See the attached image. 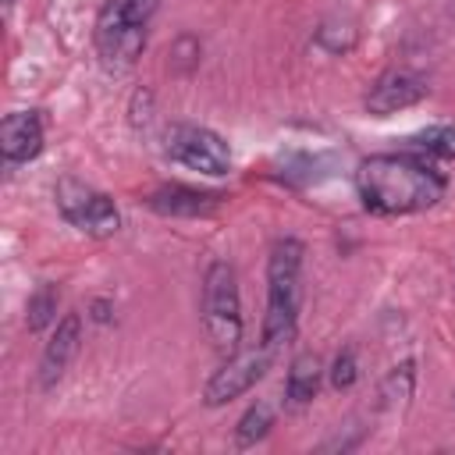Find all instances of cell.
I'll return each mask as SVG.
<instances>
[{"label": "cell", "mask_w": 455, "mask_h": 455, "mask_svg": "<svg viewBox=\"0 0 455 455\" xmlns=\"http://www.w3.org/2000/svg\"><path fill=\"white\" fill-rule=\"evenodd\" d=\"M149 117H153V92L149 89H139L135 96H132V124L139 128H146L149 124Z\"/></svg>", "instance_id": "cell-20"}, {"label": "cell", "mask_w": 455, "mask_h": 455, "mask_svg": "<svg viewBox=\"0 0 455 455\" xmlns=\"http://www.w3.org/2000/svg\"><path fill=\"white\" fill-rule=\"evenodd\" d=\"M359 43V28L345 18H334V21H323L316 32H313V46L316 50H323V53H331V57H341V53H348L352 46Z\"/></svg>", "instance_id": "cell-16"}, {"label": "cell", "mask_w": 455, "mask_h": 455, "mask_svg": "<svg viewBox=\"0 0 455 455\" xmlns=\"http://www.w3.org/2000/svg\"><path fill=\"white\" fill-rule=\"evenodd\" d=\"M110 313H114V306H110L107 299H96V302H92V320L107 323V320H110Z\"/></svg>", "instance_id": "cell-21"}, {"label": "cell", "mask_w": 455, "mask_h": 455, "mask_svg": "<svg viewBox=\"0 0 455 455\" xmlns=\"http://www.w3.org/2000/svg\"><path fill=\"white\" fill-rule=\"evenodd\" d=\"M199 53H203V46H199L196 36H178L171 43V68L181 71V75H188L192 68H199Z\"/></svg>", "instance_id": "cell-19"}, {"label": "cell", "mask_w": 455, "mask_h": 455, "mask_svg": "<svg viewBox=\"0 0 455 455\" xmlns=\"http://www.w3.org/2000/svg\"><path fill=\"white\" fill-rule=\"evenodd\" d=\"M412 391H416V359H402L384 373V380L377 387V405L384 412H398L409 405Z\"/></svg>", "instance_id": "cell-13"}, {"label": "cell", "mask_w": 455, "mask_h": 455, "mask_svg": "<svg viewBox=\"0 0 455 455\" xmlns=\"http://www.w3.org/2000/svg\"><path fill=\"white\" fill-rule=\"evenodd\" d=\"M203 331L217 355L242 348V295L238 274L228 259H213L203 274Z\"/></svg>", "instance_id": "cell-3"}, {"label": "cell", "mask_w": 455, "mask_h": 455, "mask_svg": "<svg viewBox=\"0 0 455 455\" xmlns=\"http://www.w3.org/2000/svg\"><path fill=\"white\" fill-rule=\"evenodd\" d=\"M274 419H277V409L270 405V402H252L242 416H238V423H235V448H256L267 434H270V427H274Z\"/></svg>", "instance_id": "cell-14"}, {"label": "cell", "mask_w": 455, "mask_h": 455, "mask_svg": "<svg viewBox=\"0 0 455 455\" xmlns=\"http://www.w3.org/2000/svg\"><path fill=\"white\" fill-rule=\"evenodd\" d=\"M146 206L160 217H206L220 206L217 192H199L188 185H160L146 196Z\"/></svg>", "instance_id": "cell-10"}, {"label": "cell", "mask_w": 455, "mask_h": 455, "mask_svg": "<svg viewBox=\"0 0 455 455\" xmlns=\"http://www.w3.org/2000/svg\"><path fill=\"white\" fill-rule=\"evenodd\" d=\"M43 142H46V128H43V117L36 110H14L4 117L0 124V153H4V164H28L43 153Z\"/></svg>", "instance_id": "cell-9"}, {"label": "cell", "mask_w": 455, "mask_h": 455, "mask_svg": "<svg viewBox=\"0 0 455 455\" xmlns=\"http://www.w3.org/2000/svg\"><path fill=\"white\" fill-rule=\"evenodd\" d=\"M53 199H57L60 217L89 238H110L121 231V213L114 199L78 178H60L53 188Z\"/></svg>", "instance_id": "cell-4"}, {"label": "cell", "mask_w": 455, "mask_h": 455, "mask_svg": "<svg viewBox=\"0 0 455 455\" xmlns=\"http://www.w3.org/2000/svg\"><path fill=\"white\" fill-rule=\"evenodd\" d=\"M419 153L427 156H437V160H451L455 156V124H430L423 128L419 135L409 139Z\"/></svg>", "instance_id": "cell-17"}, {"label": "cell", "mask_w": 455, "mask_h": 455, "mask_svg": "<svg viewBox=\"0 0 455 455\" xmlns=\"http://www.w3.org/2000/svg\"><path fill=\"white\" fill-rule=\"evenodd\" d=\"M320 380H323V363L316 352H299L291 363H288V377H284V402L288 405H309L320 391Z\"/></svg>", "instance_id": "cell-11"}, {"label": "cell", "mask_w": 455, "mask_h": 455, "mask_svg": "<svg viewBox=\"0 0 455 455\" xmlns=\"http://www.w3.org/2000/svg\"><path fill=\"white\" fill-rule=\"evenodd\" d=\"M4 7H14V0H4Z\"/></svg>", "instance_id": "cell-22"}, {"label": "cell", "mask_w": 455, "mask_h": 455, "mask_svg": "<svg viewBox=\"0 0 455 455\" xmlns=\"http://www.w3.org/2000/svg\"><path fill=\"white\" fill-rule=\"evenodd\" d=\"M164 156L206 178H224L231 171V146L203 124H171L164 132Z\"/></svg>", "instance_id": "cell-5"}, {"label": "cell", "mask_w": 455, "mask_h": 455, "mask_svg": "<svg viewBox=\"0 0 455 455\" xmlns=\"http://www.w3.org/2000/svg\"><path fill=\"white\" fill-rule=\"evenodd\" d=\"M160 0H107L96 14V36L117 32V28H139L149 25V18L156 14Z\"/></svg>", "instance_id": "cell-12"}, {"label": "cell", "mask_w": 455, "mask_h": 455, "mask_svg": "<svg viewBox=\"0 0 455 455\" xmlns=\"http://www.w3.org/2000/svg\"><path fill=\"white\" fill-rule=\"evenodd\" d=\"M270 355H274V348H267V345L245 348V352L238 348V352L224 355V363L210 373V380L203 387V402L210 409H220L228 402L242 398L249 387H256L263 380V373L270 370Z\"/></svg>", "instance_id": "cell-6"}, {"label": "cell", "mask_w": 455, "mask_h": 455, "mask_svg": "<svg viewBox=\"0 0 455 455\" xmlns=\"http://www.w3.org/2000/svg\"><path fill=\"white\" fill-rule=\"evenodd\" d=\"M451 18H455V0H451Z\"/></svg>", "instance_id": "cell-23"}, {"label": "cell", "mask_w": 455, "mask_h": 455, "mask_svg": "<svg viewBox=\"0 0 455 455\" xmlns=\"http://www.w3.org/2000/svg\"><path fill=\"white\" fill-rule=\"evenodd\" d=\"M355 188L370 213L405 217L437 206L448 192V174L416 153H373L359 164Z\"/></svg>", "instance_id": "cell-1"}, {"label": "cell", "mask_w": 455, "mask_h": 455, "mask_svg": "<svg viewBox=\"0 0 455 455\" xmlns=\"http://www.w3.org/2000/svg\"><path fill=\"white\" fill-rule=\"evenodd\" d=\"M427 92H430V85H427L423 75H416V71H409V68H391V71H384V75L373 78V85H370L363 107H366V114H373V117H391V114H398V110H409V107L423 103Z\"/></svg>", "instance_id": "cell-7"}, {"label": "cell", "mask_w": 455, "mask_h": 455, "mask_svg": "<svg viewBox=\"0 0 455 455\" xmlns=\"http://www.w3.org/2000/svg\"><path fill=\"white\" fill-rule=\"evenodd\" d=\"M57 306H60L57 284H39V288L28 295V302H25V327H28L32 334L53 327V323H57Z\"/></svg>", "instance_id": "cell-15"}, {"label": "cell", "mask_w": 455, "mask_h": 455, "mask_svg": "<svg viewBox=\"0 0 455 455\" xmlns=\"http://www.w3.org/2000/svg\"><path fill=\"white\" fill-rule=\"evenodd\" d=\"M327 380H331L334 391H348L359 380V355H355V348H341L334 355V363L327 370Z\"/></svg>", "instance_id": "cell-18"}, {"label": "cell", "mask_w": 455, "mask_h": 455, "mask_svg": "<svg viewBox=\"0 0 455 455\" xmlns=\"http://www.w3.org/2000/svg\"><path fill=\"white\" fill-rule=\"evenodd\" d=\"M302 259L306 245L291 235L277 238L267 252V313H263V341L267 348H281L295 338L299 309H302Z\"/></svg>", "instance_id": "cell-2"}, {"label": "cell", "mask_w": 455, "mask_h": 455, "mask_svg": "<svg viewBox=\"0 0 455 455\" xmlns=\"http://www.w3.org/2000/svg\"><path fill=\"white\" fill-rule=\"evenodd\" d=\"M78 348H82V316L78 313H64L53 323V334L43 345V355H39V387L43 391H53L64 380V373L75 363Z\"/></svg>", "instance_id": "cell-8"}]
</instances>
